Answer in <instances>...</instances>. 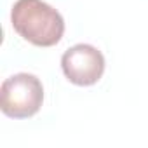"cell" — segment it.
Here are the masks:
<instances>
[{
  "label": "cell",
  "instance_id": "obj_1",
  "mask_svg": "<svg viewBox=\"0 0 148 148\" xmlns=\"http://www.w3.org/2000/svg\"><path fill=\"white\" fill-rule=\"evenodd\" d=\"M12 28L37 47L56 45L64 33V19L44 0H18L11 11Z\"/></svg>",
  "mask_w": 148,
  "mask_h": 148
},
{
  "label": "cell",
  "instance_id": "obj_2",
  "mask_svg": "<svg viewBox=\"0 0 148 148\" xmlns=\"http://www.w3.org/2000/svg\"><path fill=\"white\" fill-rule=\"evenodd\" d=\"M44 103V86L32 73H16L0 87V110L11 119L33 117Z\"/></svg>",
  "mask_w": 148,
  "mask_h": 148
},
{
  "label": "cell",
  "instance_id": "obj_3",
  "mask_svg": "<svg viewBox=\"0 0 148 148\" xmlns=\"http://www.w3.org/2000/svg\"><path fill=\"white\" fill-rule=\"evenodd\" d=\"M61 68L71 84L94 86L105 73V56L91 44H77L61 56Z\"/></svg>",
  "mask_w": 148,
  "mask_h": 148
}]
</instances>
